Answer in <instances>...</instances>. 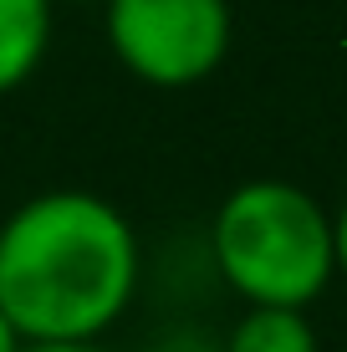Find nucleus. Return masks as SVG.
I'll list each match as a JSON object with an SVG mask.
<instances>
[{"label":"nucleus","instance_id":"nucleus-10","mask_svg":"<svg viewBox=\"0 0 347 352\" xmlns=\"http://www.w3.org/2000/svg\"><path fill=\"white\" fill-rule=\"evenodd\" d=\"M71 6H92V0H71ZM102 6H107V0H102Z\"/></svg>","mask_w":347,"mask_h":352},{"label":"nucleus","instance_id":"nucleus-6","mask_svg":"<svg viewBox=\"0 0 347 352\" xmlns=\"http://www.w3.org/2000/svg\"><path fill=\"white\" fill-rule=\"evenodd\" d=\"M153 352H225V347H214L205 332H189V327H179V332H169Z\"/></svg>","mask_w":347,"mask_h":352},{"label":"nucleus","instance_id":"nucleus-5","mask_svg":"<svg viewBox=\"0 0 347 352\" xmlns=\"http://www.w3.org/2000/svg\"><path fill=\"white\" fill-rule=\"evenodd\" d=\"M225 352H317V332L302 307H250L230 327Z\"/></svg>","mask_w":347,"mask_h":352},{"label":"nucleus","instance_id":"nucleus-4","mask_svg":"<svg viewBox=\"0 0 347 352\" xmlns=\"http://www.w3.org/2000/svg\"><path fill=\"white\" fill-rule=\"evenodd\" d=\"M52 46V0H0V97L41 67Z\"/></svg>","mask_w":347,"mask_h":352},{"label":"nucleus","instance_id":"nucleus-3","mask_svg":"<svg viewBox=\"0 0 347 352\" xmlns=\"http://www.w3.org/2000/svg\"><path fill=\"white\" fill-rule=\"evenodd\" d=\"M107 46L148 87H194L230 52L225 0H107Z\"/></svg>","mask_w":347,"mask_h":352},{"label":"nucleus","instance_id":"nucleus-1","mask_svg":"<svg viewBox=\"0 0 347 352\" xmlns=\"http://www.w3.org/2000/svg\"><path fill=\"white\" fill-rule=\"evenodd\" d=\"M138 276V235L102 194L46 189L0 225V311L21 342H98Z\"/></svg>","mask_w":347,"mask_h":352},{"label":"nucleus","instance_id":"nucleus-9","mask_svg":"<svg viewBox=\"0 0 347 352\" xmlns=\"http://www.w3.org/2000/svg\"><path fill=\"white\" fill-rule=\"evenodd\" d=\"M21 347H26V342H21V332L10 327L5 311H0V352H21Z\"/></svg>","mask_w":347,"mask_h":352},{"label":"nucleus","instance_id":"nucleus-8","mask_svg":"<svg viewBox=\"0 0 347 352\" xmlns=\"http://www.w3.org/2000/svg\"><path fill=\"white\" fill-rule=\"evenodd\" d=\"M21 352H107L98 342H26Z\"/></svg>","mask_w":347,"mask_h":352},{"label":"nucleus","instance_id":"nucleus-2","mask_svg":"<svg viewBox=\"0 0 347 352\" xmlns=\"http://www.w3.org/2000/svg\"><path fill=\"white\" fill-rule=\"evenodd\" d=\"M214 276L250 307H306L327 291L332 214L286 179H250L230 189L210 220Z\"/></svg>","mask_w":347,"mask_h":352},{"label":"nucleus","instance_id":"nucleus-7","mask_svg":"<svg viewBox=\"0 0 347 352\" xmlns=\"http://www.w3.org/2000/svg\"><path fill=\"white\" fill-rule=\"evenodd\" d=\"M332 256H337V271L347 276V199H342L337 220H332Z\"/></svg>","mask_w":347,"mask_h":352}]
</instances>
